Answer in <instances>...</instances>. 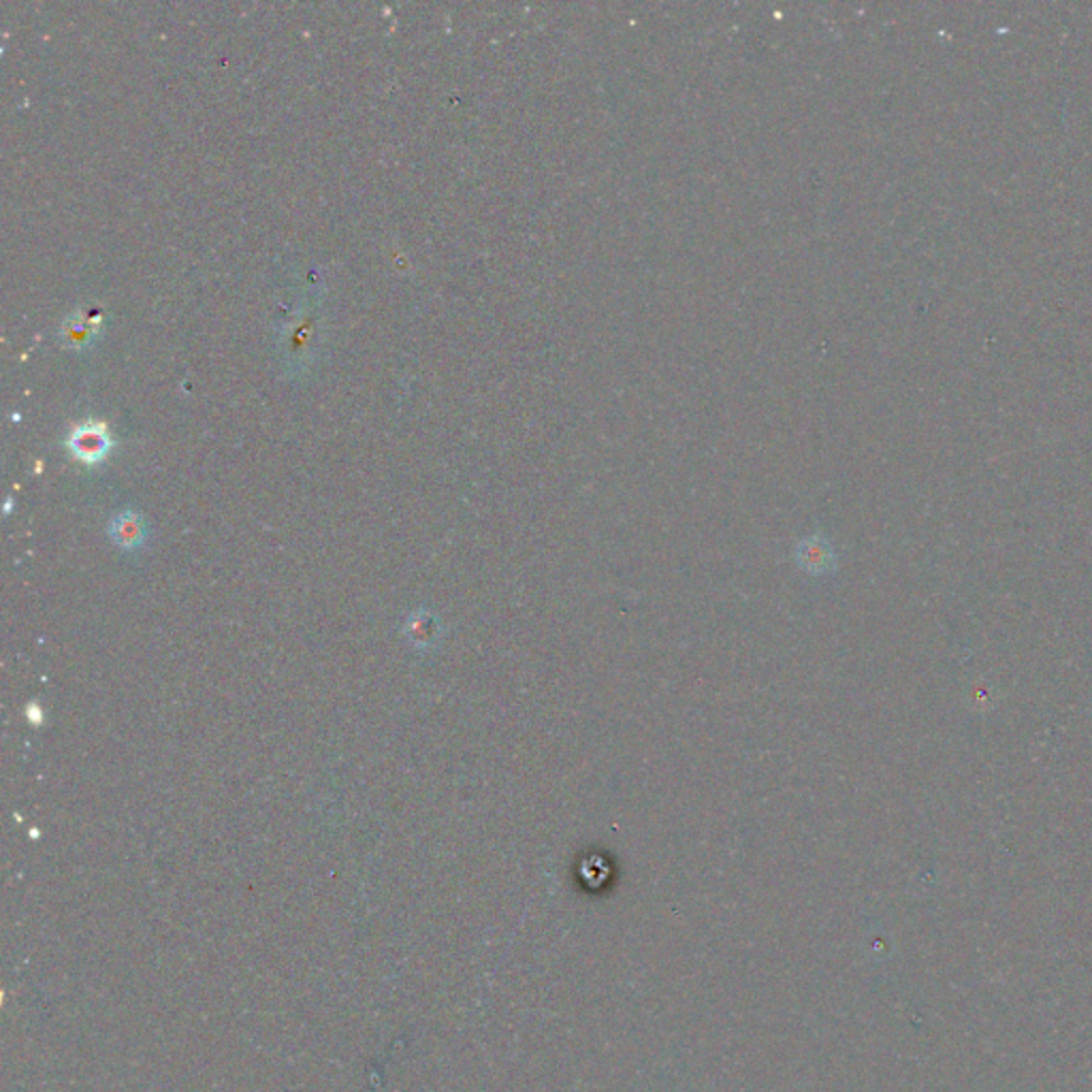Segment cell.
I'll return each mask as SVG.
<instances>
[{"label": "cell", "mask_w": 1092, "mask_h": 1092, "mask_svg": "<svg viewBox=\"0 0 1092 1092\" xmlns=\"http://www.w3.org/2000/svg\"><path fill=\"white\" fill-rule=\"evenodd\" d=\"M71 454L86 466H97L107 459L113 442L103 423L88 421L75 427L67 440Z\"/></svg>", "instance_id": "1"}, {"label": "cell", "mask_w": 1092, "mask_h": 1092, "mask_svg": "<svg viewBox=\"0 0 1092 1092\" xmlns=\"http://www.w3.org/2000/svg\"><path fill=\"white\" fill-rule=\"evenodd\" d=\"M107 534L118 549L126 553H133V551H139L148 540V523L139 513L124 511L111 517L107 525Z\"/></svg>", "instance_id": "2"}, {"label": "cell", "mask_w": 1092, "mask_h": 1092, "mask_svg": "<svg viewBox=\"0 0 1092 1092\" xmlns=\"http://www.w3.org/2000/svg\"><path fill=\"white\" fill-rule=\"evenodd\" d=\"M103 327V316L97 310H77L62 324V340L71 348L90 346Z\"/></svg>", "instance_id": "3"}, {"label": "cell", "mask_w": 1092, "mask_h": 1092, "mask_svg": "<svg viewBox=\"0 0 1092 1092\" xmlns=\"http://www.w3.org/2000/svg\"><path fill=\"white\" fill-rule=\"evenodd\" d=\"M404 634L412 647L430 649L440 639V621L430 610H414L404 623Z\"/></svg>", "instance_id": "4"}, {"label": "cell", "mask_w": 1092, "mask_h": 1092, "mask_svg": "<svg viewBox=\"0 0 1092 1092\" xmlns=\"http://www.w3.org/2000/svg\"><path fill=\"white\" fill-rule=\"evenodd\" d=\"M28 718H30V722H32L34 726H38L41 722H44V716H41V708H38L36 704H30V706H28Z\"/></svg>", "instance_id": "5"}]
</instances>
